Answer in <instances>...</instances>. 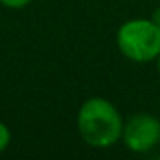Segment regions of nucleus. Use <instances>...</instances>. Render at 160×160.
Here are the masks:
<instances>
[{
	"mask_svg": "<svg viewBox=\"0 0 160 160\" xmlns=\"http://www.w3.org/2000/svg\"><path fill=\"white\" fill-rule=\"evenodd\" d=\"M11 138H12V136H11V129H9V126L5 124V122L0 121V153L9 146Z\"/></svg>",
	"mask_w": 160,
	"mask_h": 160,
	"instance_id": "20e7f679",
	"label": "nucleus"
},
{
	"mask_svg": "<svg viewBox=\"0 0 160 160\" xmlns=\"http://www.w3.org/2000/svg\"><path fill=\"white\" fill-rule=\"evenodd\" d=\"M122 143L132 153H148L160 145V119L148 112H139L124 121Z\"/></svg>",
	"mask_w": 160,
	"mask_h": 160,
	"instance_id": "7ed1b4c3",
	"label": "nucleus"
},
{
	"mask_svg": "<svg viewBox=\"0 0 160 160\" xmlns=\"http://www.w3.org/2000/svg\"><path fill=\"white\" fill-rule=\"evenodd\" d=\"M76 126L79 136L93 148H110L121 139L124 119L107 98L91 97L78 110Z\"/></svg>",
	"mask_w": 160,
	"mask_h": 160,
	"instance_id": "f257e3e1",
	"label": "nucleus"
},
{
	"mask_svg": "<svg viewBox=\"0 0 160 160\" xmlns=\"http://www.w3.org/2000/svg\"><path fill=\"white\" fill-rule=\"evenodd\" d=\"M33 0H0V4L7 9H22L26 5H29Z\"/></svg>",
	"mask_w": 160,
	"mask_h": 160,
	"instance_id": "39448f33",
	"label": "nucleus"
},
{
	"mask_svg": "<svg viewBox=\"0 0 160 160\" xmlns=\"http://www.w3.org/2000/svg\"><path fill=\"white\" fill-rule=\"evenodd\" d=\"M150 19H152V21L155 22L157 26H160V5L153 9V12H152V16H150Z\"/></svg>",
	"mask_w": 160,
	"mask_h": 160,
	"instance_id": "423d86ee",
	"label": "nucleus"
},
{
	"mask_svg": "<svg viewBox=\"0 0 160 160\" xmlns=\"http://www.w3.org/2000/svg\"><path fill=\"white\" fill-rule=\"evenodd\" d=\"M157 71H158V74H160V55L157 57Z\"/></svg>",
	"mask_w": 160,
	"mask_h": 160,
	"instance_id": "0eeeda50",
	"label": "nucleus"
},
{
	"mask_svg": "<svg viewBox=\"0 0 160 160\" xmlns=\"http://www.w3.org/2000/svg\"><path fill=\"white\" fill-rule=\"evenodd\" d=\"M115 43L119 52L131 62H153L160 55V26L150 18L129 19L119 26Z\"/></svg>",
	"mask_w": 160,
	"mask_h": 160,
	"instance_id": "f03ea898",
	"label": "nucleus"
}]
</instances>
